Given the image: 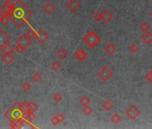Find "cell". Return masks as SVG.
<instances>
[{
  "label": "cell",
  "mask_w": 152,
  "mask_h": 129,
  "mask_svg": "<svg viewBox=\"0 0 152 129\" xmlns=\"http://www.w3.org/2000/svg\"><path fill=\"white\" fill-rule=\"evenodd\" d=\"M32 11L23 3L22 0H16L14 2L13 10L11 14V21L17 27H22L31 17Z\"/></svg>",
  "instance_id": "6da1fadb"
},
{
  "label": "cell",
  "mask_w": 152,
  "mask_h": 129,
  "mask_svg": "<svg viewBox=\"0 0 152 129\" xmlns=\"http://www.w3.org/2000/svg\"><path fill=\"white\" fill-rule=\"evenodd\" d=\"M31 38L27 33L23 34L16 40V48H15V51H17L18 53L23 52L31 45Z\"/></svg>",
  "instance_id": "7a4b0ae2"
},
{
  "label": "cell",
  "mask_w": 152,
  "mask_h": 129,
  "mask_svg": "<svg viewBox=\"0 0 152 129\" xmlns=\"http://www.w3.org/2000/svg\"><path fill=\"white\" fill-rule=\"evenodd\" d=\"M83 42L85 44H87V46L91 48H95L96 46H98L100 41H101V39L100 37L97 34L96 32L94 31H90L83 39Z\"/></svg>",
  "instance_id": "3957f363"
},
{
  "label": "cell",
  "mask_w": 152,
  "mask_h": 129,
  "mask_svg": "<svg viewBox=\"0 0 152 129\" xmlns=\"http://www.w3.org/2000/svg\"><path fill=\"white\" fill-rule=\"evenodd\" d=\"M114 75V73L112 72V70L107 67L104 66L98 73V76L100 80H102L103 82H107L108 80H110Z\"/></svg>",
  "instance_id": "277c9868"
},
{
  "label": "cell",
  "mask_w": 152,
  "mask_h": 129,
  "mask_svg": "<svg viewBox=\"0 0 152 129\" xmlns=\"http://www.w3.org/2000/svg\"><path fill=\"white\" fill-rule=\"evenodd\" d=\"M81 2L80 0H68L65 3V7L71 12V13H76L78 12L81 8Z\"/></svg>",
  "instance_id": "5b68a950"
},
{
  "label": "cell",
  "mask_w": 152,
  "mask_h": 129,
  "mask_svg": "<svg viewBox=\"0 0 152 129\" xmlns=\"http://www.w3.org/2000/svg\"><path fill=\"white\" fill-rule=\"evenodd\" d=\"M13 6H14V2L12 1V0H7V1L4 3L3 7L0 8V12L5 14L6 15H7L9 17H11Z\"/></svg>",
  "instance_id": "8992f818"
},
{
  "label": "cell",
  "mask_w": 152,
  "mask_h": 129,
  "mask_svg": "<svg viewBox=\"0 0 152 129\" xmlns=\"http://www.w3.org/2000/svg\"><path fill=\"white\" fill-rule=\"evenodd\" d=\"M34 37L39 44H43L49 39V35L44 29H40L38 32H36Z\"/></svg>",
  "instance_id": "52a82bcc"
},
{
  "label": "cell",
  "mask_w": 152,
  "mask_h": 129,
  "mask_svg": "<svg viewBox=\"0 0 152 129\" xmlns=\"http://www.w3.org/2000/svg\"><path fill=\"white\" fill-rule=\"evenodd\" d=\"M125 114L131 118V119H135L137 118L140 115V111L139 110V108L135 106H130L127 110L125 111Z\"/></svg>",
  "instance_id": "ba28073f"
},
{
  "label": "cell",
  "mask_w": 152,
  "mask_h": 129,
  "mask_svg": "<svg viewBox=\"0 0 152 129\" xmlns=\"http://www.w3.org/2000/svg\"><path fill=\"white\" fill-rule=\"evenodd\" d=\"M22 106L23 107L24 109H29L31 111H33V112H36L38 109H39V105L37 103H35L34 101H23L22 103Z\"/></svg>",
  "instance_id": "9c48e42d"
},
{
  "label": "cell",
  "mask_w": 152,
  "mask_h": 129,
  "mask_svg": "<svg viewBox=\"0 0 152 129\" xmlns=\"http://www.w3.org/2000/svg\"><path fill=\"white\" fill-rule=\"evenodd\" d=\"M74 57L77 59V60H79L80 62H83L86 58H87V56H88V55H87V53L84 51V49H83V48H79V49H77L75 52H74Z\"/></svg>",
  "instance_id": "30bf717a"
},
{
  "label": "cell",
  "mask_w": 152,
  "mask_h": 129,
  "mask_svg": "<svg viewBox=\"0 0 152 129\" xmlns=\"http://www.w3.org/2000/svg\"><path fill=\"white\" fill-rule=\"evenodd\" d=\"M114 18L113 14L108 11V10H105L101 13V21H103L105 23H110Z\"/></svg>",
  "instance_id": "8fae6325"
},
{
  "label": "cell",
  "mask_w": 152,
  "mask_h": 129,
  "mask_svg": "<svg viewBox=\"0 0 152 129\" xmlns=\"http://www.w3.org/2000/svg\"><path fill=\"white\" fill-rule=\"evenodd\" d=\"M64 119H65V116L63 113H58L51 118V123L53 125L56 126V125H59L60 123H62Z\"/></svg>",
  "instance_id": "7c38bea8"
},
{
  "label": "cell",
  "mask_w": 152,
  "mask_h": 129,
  "mask_svg": "<svg viewBox=\"0 0 152 129\" xmlns=\"http://www.w3.org/2000/svg\"><path fill=\"white\" fill-rule=\"evenodd\" d=\"M10 40H11V37L5 31L0 30V46L9 43Z\"/></svg>",
  "instance_id": "4fadbf2b"
},
{
  "label": "cell",
  "mask_w": 152,
  "mask_h": 129,
  "mask_svg": "<svg viewBox=\"0 0 152 129\" xmlns=\"http://www.w3.org/2000/svg\"><path fill=\"white\" fill-rule=\"evenodd\" d=\"M116 49H117L116 46H115L114 43H111V42L106 44L105 47H104V51H105L108 56H112V55L116 51Z\"/></svg>",
  "instance_id": "5bb4252c"
},
{
  "label": "cell",
  "mask_w": 152,
  "mask_h": 129,
  "mask_svg": "<svg viewBox=\"0 0 152 129\" xmlns=\"http://www.w3.org/2000/svg\"><path fill=\"white\" fill-rule=\"evenodd\" d=\"M43 10L46 14L48 15H51L55 12L56 10V7L52 2H47L44 6H43Z\"/></svg>",
  "instance_id": "9a60e30c"
},
{
  "label": "cell",
  "mask_w": 152,
  "mask_h": 129,
  "mask_svg": "<svg viewBox=\"0 0 152 129\" xmlns=\"http://www.w3.org/2000/svg\"><path fill=\"white\" fill-rule=\"evenodd\" d=\"M1 60L5 64L9 66V64H11L15 61V56L12 54H4L1 57Z\"/></svg>",
  "instance_id": "2e32d148"
},
{
  "label": "cell",
  "mask_w": 152,
  "mask_h": 129,
  "mask_svg": "<svg viewBox=\"0 0 152 129\" xmlns=\"http://www.w3.org/2000/svg\"><path fill=\"white\" fill-rule=\"evenodd\" d=\"M0 49H1L3 54H13L15 52V48L11 47L8 43L0 46Z\"/></svg>",
  "instance_id": "e0dca14e"
},
{
  "label": "cell",
  "mask_w": 152,
  "mask_h": 129,
  "mask_svg": "<svg viewBox=\"0 0 152 129\" xmlns=\"http://www.w3.org/2000/svg\"><path fill=\"white\" fill-rule=\"evenodd\" d=\"M35 117H36L35 112L31 111L29 109H24V118H25V121L32 122L35 119Z\"/></svg>",
  "instance_id": "ac0fdd59"
},
{
  "label": "cell",
  "mask_w": 152,
  "mask_h": 129,
  "mask_svg": "<svg viewBox=\"0 0 152 129\" xmlns=\"http://www.w3.org/2000/svg\"><path fill=\"white\" fill-rule=\"evenodd\" d=\"M101 107L104 110L106 111H110L113 108H114V103L110 100H106L102 102Z\"/></svg>",
  "instance_id": "d6986e66"
},
{
  "label": "cell",
  "mask_w": 152,
  "mask_h": 129,
  "mask_svg": "<svg viewBox=\"0 0 152 129\" xmlns=\"http://www.w3.org/2000/svg\"><path fill=\"white\" fill-rule=\"evenodd\" d=\"M10 21H11V17L0 12V23H1L2 26H7L10 23Z\"/></svg>",
  "instance_id": "ffe728a7"
},
{
  "label": "cell",
  "mask_w": 152,
  "mask_h": 129,
  "mask_svg": "<svg viewBox=\"0 0 152 129\" xmlns=\"http://www.w3.org/2000/svg\"><path fill=\"white\" fill-rule=\"evenodd\" d=\"M141 39L147 45H149V44L152 43V33H150L149 32H143V35L141 36Z\"/></svg>",
  "instance_id": "44dd1931"
},
{
  "label": "cell",
  "mask_w": 152,
  "mask_h": 129,
  "mask_svg": "<svg viewBox=\"0 0 152 129\" xmlns=\"http://www.w3.org/2000/svg\"><path fill=\"white\" fill-rule=\"evenodd\" d=\"M56 54L58 56V58H60L61 60H64L68 56V51L65 48H59Z\"/></svg>",
  "instance_id": "7402d4cb"
},
{
  "label": "cell",
  "mask_w": 152,
  "mask_h": 129,
  "mask_svg": "<svg viewBox=\"0 0 152 129\" xmlns=\"http://www.w3.org/2000/svg\"><path fill=\"white\" fill-rule=\"evenodd\" d=\"M50 69L54 72H57L61 69V64L57 61H54L50 64Z\"/></svg>",
  "instance_id": "603a6c76"
},
{
  "label": "cell",
  "mask_w": 152,
  "mask_h": 129,
  "mask_svg": "<svg viewBox=\"0 0 152 129\" xmlns=\"http://www.w3.org/2000/svg\"><path fill=\"white\" fill-rule=\"evenodd\" d=\"M122 120L121 116L118 113H114L111 117H110V121L114 124H118L120 121Z\"/></svg>",
  "instance_id": "cb8c5ba5"
},
{
  "label": "cell",
  "mask_w": 152,
  "mask_h": 129,
  "mask_svg": "<svg viewBox=\"0 0 152 129\" xmlns=\"http://www.w3.org/2000/svg\"><path fill=\"white\" fill-rule=\"evenodd\" d=\"M79 102H80V104L83 105V106H88V105H90V103H91V99H90L89 97H87V96H83V97L80 99Z\"/></svg>",
  "instance_id": "d4e9b609"
},
{
  "label": "cell",
  "mask_w": 152,
  "mask_h": 129,
  "mask_svg": "<svg viewBox=\"0 0 152 129\" xmlns=\"http://www.w3.org/2000/svg\"><path fill=\"white\" fill-rule=\"evenodd\" d=\"M139 49H140V48H139V46H138L136 43H132V44L129 46V51H130L132 54H136V53H138Z\"/></svg>",
  "instance_id": "484cf974"
},
{
  "label": "cell",
  "mask_w": 152,
  "mask_h": 129,
  "mask_svg": "<svg viewBox=\"0 0 152 129\" xmlns=\"http://www.w3.org/2000/svg\"><path fill=\"white\" fill-rule=\"evenodd\" d=\"M82 112H83V114H84L85 116H90V115L92 114L93 110H92V108L88 105V106H83V109H82Z\"/></svg>",
  "instance_id": "4316f807"
},
{
  "label": "cell",
  "mask_w": 152,
  "mask_h": 129,
  "mask_svg": "<svg viewBox=\"0 0 152 129\" xmlns=\"http://www.w3.org/2000/svg\"><path fill=\"white\" fill-rule=\"evenodd\" d=\"M140 31H142L143 32H149V29H150V26L147 23H145V22H143V23H141L140 24Z\"/></svg>",
  "instance_id": "83f0119b"
},
{
  "label": "cell",
  "mask_w": 152,
  "mask_h": 129,
  "mask_svg": "<svg viewBox=\"0 0 152 129\" xmlns=\"http://www.w3.org/2000/svg\"><path fill=\"white\" fill-rule=\"evenodd\" d=\"M42 79V77H41V75H40V74L39 73H38V72H35L32 75H31V80L33 81V82H35V83H39V82H40V80Z\"/></svg>",
  "instance_id": "f1b7e54d"
},
{
  "label": "cell",
  "mask_w": 152,
  "mask_h": 129,
  "mask_svg": "<svg viewBox=\"0 0 152 129\" xmlns=\"http://www.w3.org/2000/svg\"><path fill=\"white\" fill-rule=\"evenodd\" d=\"M53 100H55V102L59 103L60 101H62L63 96H62V94L60 92H55L54 95H53Z\"/></svg>",
  "instance_id": "f546056e"
},
{
  "label": "cell",
  "mask_w": 152,
  "mask_h": 129,
  "mask_svg": "<svg viewBox=\"0 0 152 129\" xmlns=\"http://www.w3.org/2000/svg\"><path fill=\"white\" fill-rule=\"evenodd\" d=\"M22 89H23L24 92H30V91H31V84H30L29 82H25V83H23V84H22Z\"/></svg>",
  "instance_id": "4dcf8cb0"
},
{
  "label": "cell",
  "mask_w": 152,
  "mask_h": 129,
  "mask_svg": "<svg viewBox=\"0 0 152 129\" xmlns=\"http://www.w3.org/2000/svg\"><path fill=\"white\" fill-rule=\"evenodd\" d=\"M92 18L95 22H100L101 21V13L100 12H95L93 14Z\"/></svg>",
  "instance_id": "1f68e13d"
},
{
  "label": "cell",
  "mask_w": 152,
  "mask_h": 129,
  "mask_svg": "<svg viewBox=\"0 0 152 129\" xmlns=\"http://www.w3.org/2000/svg\"><path fill=\"white\" fill-rule=\"evenodd\" d=\"M145 79H146L148 83L152 84V70L148 71V72L146 74V75H145Z\"/></svg>",
  "instance_id": "d6a6232c"
},
{
  "label": "cell",
  "mask_w": 152,
  "mask_h": 129,
  "mask_svg": "<svg viewBox=\"0 0 152 129\" xmlns=\"http://www.w3.org/2000/svg\"><path fill=\"white\" fill-rule=\"evenodd\" d=\"M150 15H151V17H152V11H151V13H150Z\"/></svg>",
  "instance_id": "836d02e7"
}]
</instances>
